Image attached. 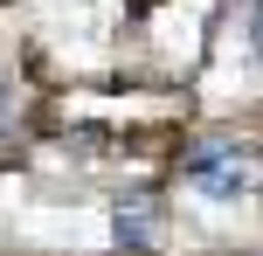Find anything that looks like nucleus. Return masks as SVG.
Wrapping results in <instances>:
<instances>
[{"mask_svg":"<svg viewBox=\"0 0 263 256\" xmlns=\"http://www.w3.org/2000/svg\"><path fill=\"white\" fill-rule=\"evenodd\" d=\"M250 49L263 55V0H250Z\"/></svg>","mask_w":263,"mask_h":256,"instance_id":"obj_2","label":"nucleus"},{"mask_svg":"<svg viewBox=\"0 0 263 256\" xmlns=\"http://www.w3.org/2000/svg\"><path fill=\"white\" fill-rule=\"evenodd\" d=\"M187 187H194L201 201H242V194L256 187V173H250V160H242V146L201 139V146L187 152Z\"/></svg>","mask_w":263,"mask_h":256,"instance_id":"obj_1","label":"nucleus"}]
</instances>
